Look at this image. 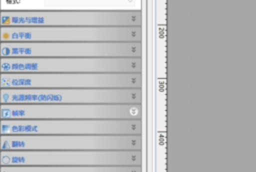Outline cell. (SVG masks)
<instances>
[{
    "instance_id": "obj_5",
    "label": "cell",
    "mask_w": 256,
    "mask_h": 172,
    "mask_svg": "<svg viewBox=\"0 0 256 172\" xmlns=\"http://www.w3.org/2000/svg\"><path fill=\"white\" fill-rule=\"evenodd\" d=\"M1 89L142 88V73H1Z\"/></svg>"
},
{
    "instance_id": "obj_4",
    "label": "cell",
    "mask_w": 256,
    "mask_h": 172,
    "mask_svg": "<svg viewBox=\"0 0 256 172\" xmlns=\"http://www.w3.org/2000/svg\"><path fill=\"white\" fill-rule=\"evenodd\" d=\"M1 104H141L142 88L1 89Z\"/></svg>"
},
{
    "instance_id": "obj_2",
    "label": "cell",
    "mask_w": 256,
    "mask_h": 172,
    "mask_svg": "<svg viewBox=\"0 0 256 172\" xmlns=\"http://www.w3.org/2000/svg\"><path fill=\"white\" fill-rule=\"evenodd\" d=\"M1 73H142L141 57L1 58Z\"/></svg>"
},
{
    "instance_id": "obj_3",
    "label": "cell",
    "mask_w": 256,
    "mask_h": 172,
    "mask_svg": "<svg viewBox=\"0 0 256 172\" xmlns=\"http://www.w3.org/2000/svg\"><path fill=\"white\" fill-rule=\"evenodd\" d=\"M1 135H142V119L1 120Z\"/></svg>"
},
{
    "instance_id": "obj_6",
    "label": "cell",
    "mask_w": 256,
    "mask_h": 172,
    "mask_svg": "<svg viewBox=\"0 0 256 172\" xmlns=\"http://www.w3.org/2000/svg\"><path fill=\"white\" fill-rule=\"evenodd\" d=\"M2 27L140 26L138 11H2Z\"/></svg>"
},
{
    "instance_id": "obj_10",
    "label": "cell",
    "mask_w": 256,
    "mask_h": 172,
    "mask_svg": "<svg viewBox=\"0 0 256 172\" xmlns=\"http://www.w3.org/2000/svg\"><path fill=\"white\" fill-rule=\"evenodd\" d=\"M140 42H1V58L141 57Z\"/></svg>"
},
{
    "instance_id": "obj_9",
    "label": "cell",
    "mask_w": 256,
    "mask_h": 172,
    "mask_svg": "<svg viewBox=\"0 0 256 172\" xmlns=\"http://www.w3.org/2000/svg\"><path fill=\"white\" fill-rule=\"evenodd\" d=\"M2 42H140L139 26L1 28Z\"/></svg>"
},
{
    "instance_id": "obj_8",
    "label": "cell",
    "mask_w": 256,
    "mask_h": 172,
    "mask_svg": "<svg viewBox=\"0 0 256 172\" xmlns=\"http://www.w3.org/2000/svg\"><path fill=\"white\" fill-rule=\"evenodd\" d=\"M1 151L142 150V135H1Z\"/></svg>"
},
{
    "instance_id": "obj_11",
    "label": "cell",
    "mask_w": 256,
    "mask_h": 172,
    "mask_svg": "<svg viewBox=\"0 0 256 172\" xmlns=\"http://www.w3.org/2000/svg\"><path fill=\"white\" fill-rule=\"evenodd\" d=\"M1 172H142V166H1Z\"/></svg>"
},
{
    "instance_id": "obj_1",
    "label": "cell",
    "mask_w": 256,
    "mask_h": 172,
    "mask_svg": "<svg viewBox=\"0 0 256 172\" xmlns=\"http://www.w3.org/2000/svg\"><path fill=\"white\" fill-rule=\"evenodd\" d=\"M1 166H142V150L1 151Z\"/></svg>"
},
{
    "instance_id": "obj_7",
    "label": "cell",
    "mask_w": 256,
    "mask_h": 172,
    "mask_svg": "<svg viewBox=\"0 0 256 172\" xmlns=\"http://www.w3.org/2000/svg\"><path fill=\"white\" fill-rule=\"evenodd\" d=\"M1 120L141 119L142 104H1Z\"/></svg>"
}]
</instances>
